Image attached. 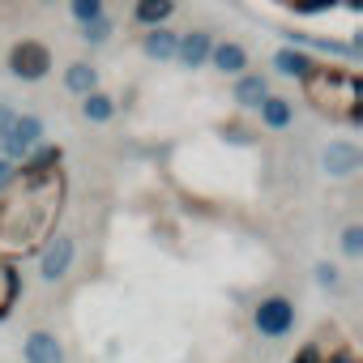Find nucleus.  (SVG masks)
<instances>
[{
	"mask_svg": "<svg viewBox=\"0 0 363 363\" xmlns=\"http://www.w3.org/2000/svg\"><path fill=\"white\" fill-rule=\"evenodd\" d=\"M13 175H18V162H9V158H0V193H5V189L13 184Z\"/></svg>",
	"mask_w": 363,
	"mask_h": 363,
	"instance_id": "obj_23",
	"label": "nucleus"
},
{
	"mask_svg": "<svg viewBox=\"0 0 363 363\" xmlns=\"http://www.w3.org/2000/svg\"><path fill=\"white\" fill-rule=\"evenodd\" d=\"M175 43H179V35L167 30V26H150L145 39H141V48H145L150 60H175Z\"/></svg>",
	"mask_w": 363,
	"mask_h": 363,
	"instance_id": "obj_13",
	"label": "nucleus"
},
{
	"mask_svg": "<svg viewBox=\"0 0 363 363\" xmlns=\"http://www.w3.org/2000/svg\"><path fill=\"white\" fill-rule=\"evenodd\" d=\"M69 9H73V18L86 26V22H94V18H103L107 9H103V0H69Z\"/></svg>",
	"mask_w": 363,
	"mask_h": 363,
	"instance_id": "obj_20",
	"label": "nucleus"
},
{
	"mask_svg": "<svg viewBox=\"0 0 363 363\" xmlns=\"http://www.w3.org/2000/svg\"><path fill=\"white\" fill-rule=\"evenodd\" d=\"M342 252H346V257H363V227H359V223H350V227L342 231Z\"/></svg>",
	"mask_w": 363,
	"mask_h": 363,
	"instance_id": "obj_21",
	"label": "nucleus"
},
{
	"mask_svg": "<svg viewBox=\"0 0 363 363\" xmlns=\"http://www.w3.org/2000/svg\"><path fill=\"white\" fill-rule=\"evenodd\" d=\"M312 274H316V282H320V286H329V291H333V286H342V269H337V265H329V261H320Z\"/></svg>",
	"mask_w": 363,
	"mask_h": 363,
	"instance_id": "obj_22",
	"label": "nucleus"
},
{
	"mask_svg": "<svg viewBox=\"0 0 363 363\" xmlns=\"http://www.w3.org/2000/svg\"><path fill=\"white\" fill-rule=\"evenodd\" d=\"M43 141V120L39 116H13V111H0V158H30Z\"/></svg>",
	"mask_w": 363,
	"mask_h": 363,
	"instance_id": "obj_3",
	"label": "nucleus"
},
{
	"mask_svg": "<svg viewBox=\"0 0 363 363\" xmlns=\"http://www.w3.org/2000/svg\"><path fill=\"white\" fill-rule=\"evenodd\" d=\"M111 30H116V22L103 13V18H94V22H86V26H82V39L99 48V43H107V39H111Z\"/></svg>",
	"mask_w": 363,
	"mask_h": 363,
	"instance_id": "obj_19",
	"label": "nucleus"
},
{
	"mask_svg": "<svg viewBox=\"0 0 363 363\" xmlns=\"http://www.w3.org/2000/svg\"><path fill=\"white\" fill-rule=\"evenodd\" d=\"M265 99H269V77H265V73H240V77H235V103H240V107L257 111Z\"/></svg>",
	"mask_w": 363,
	"mask_h": 363,
	"instance_id": "obj_11",
	"label": "nucleus"
},
{
	"mask_svg": "<svg viewBox=\"0 0 363 363\" xmlns=\"http://www.w3.org/2000/svg\"><path fill=\"white\" fill-rule=\"evenodd\" d=\"M320 363H354V350H346V346H337V350H333L329 359L320 354Z\"/></svg>",
	"mask_w": 363,
	"mask_h": 363,
	"instance_id": "obj_25",
	"label": "nucleus"
},
{
	"mask_svg": "<svg viewBox=\"0 0 363 363\" xmlns=\"http://www.w3.org/2000/svg\"><path fill=\"white\" fill-rule=\"evenodd\" d=\"M73 257H77L73 235H52V240L39 248V278H43V282H60V278H69Z\"/></svg>",
	"mask_w": 363,
	"mask_h": 363,
	"instance_id": "obj_6",
	"label": "nucleus"
},
{
	"mask_svg": "<svg viewBox=\"0 0 363 363\" xmlns=\"http://www.w3.org/2000/svg\"><path fill=\"white\" fill-rule=\"evenodd\" d=\"M9 73H13L18 82H43V77L52 73V52H48V43H39V39L13 43V48H9Z\"/></svg>",
	"mask_w": 363,
	"mask_h": 363,
	"instance_id": "obj_4",
	"label": "nucleus"
},
{
	"mask_svg": "<svg viewBox=\"0 0 363 363\" xmlns=\"http://www.w3.org/2000/svg\"><path fill=\"white\" fill-rule=\"evenodd\" d=\"M274 69H278L282 77H303V73L312 69V56H308L303 48H278V52H274Z\"/></svg>",
	"mask_w": 363,
	"mask_h": 363,
	"instance_id": "obj_15",
	"label": "nucleus"
},
{
	"mask_svg": "<svg viewBox=\"0 0 363 363\" xmlns=\"http://www.w3.org/2000/svg\"><path fill=\"white\" fill-rule=\"evenodd\" d=\"M65 197H69V179L60 171V145L35 150L18 167L13 184L0 193V252L5 257L39 252L56 235Z\"/></svg>",
	"mask_w": 363,
	"mask_h": 363,
	"instance_id": "obj_1",
	"label": "nucleus"
},
{
	"mask_svg": "<svg viewBox=\"0 0 363 363\" xmlns=\"http://www.w3.org/2000/svg\"><path fill=\"white\" fill-rule=\"evenodd\" d=\"M175 13V0H137V22L150 26H167V18Z\"/></svg>",
	"mask_w": 363,
	"mask_h": 363,
	"instance_id": "obj_18",
	"label": "nucleus"
},
{
	"mask_svg": "<svg viewBox=\"0 0 363 363\" xmlns=\"http://www.w3.org/2000/svg\"><path fill=\"white\" fill-rule=\"evenodd\" d=\"M82 116H86L90 124H107V120L116 116V99L103 94V90H90V94H82Z\"/></svg>",
	"mask_w": 363,
	"mask_h": 363,
	"instance_id": "obj_17",
	"label": "nucleus"
},
{
	"mask_svg": "<svg viewBox=\"0 0 363 363\" xmlns=\"http://www.w3.org/2000/svg\"><path fill=\"white\" fill-rule=\"evenodd\" d=\"M210 69L214 73H223V77H240V73H248V48L244 43H235V39H214V48H210Z\"/></svg>",
	"mask_w": 363,
	"mask_h": 363,
	"instance_id": "obj_8",
	"label": "nucleus"
},
{
	"mask_svg": "<svg viewBox=\"0 0 363 363\" xmlns=\"http://www.w3.org/2000/svg\"><path fill=\"white\" fill-rule=\"evenodd\" d=\"M257 111H261V124H265V128H278V133H282V128L295 124V103L282 99V94H269Z\"/></svg>",
	"mask_w": 363,
	"mask_h": 363,
	"instance_id": "obj_12",
	"label": "nucleus"
},
{
	"mask_svg": "<svg viewBox=\"0 0 363 363\" xmlns=\"http://www.w3.org/2000/svg\"><path fill=\"white\" fill-rule=\"evenodd\" d=\"M210 48H214L210 30H189V35H179V43H175V60L184 69H206L210 65Z\"/></svg>",
	"mask_w": 363,
	"mask_h": 363,
	"instance_id": "obj_9",
	"label": "nucleus"
},
{
	"mask_svg": "<svg viewBox=\"0 0 363 363\" xmlns=\"http://www.w3.org/2000/svg\"><path fill=\"white\" fill-rule=\"evenodd\" d=\"M291 363H320V346H312V342H308V346H303Z\"/></svg>",
	"mask_w": 363,
	"mask_h": 363,
	"instance_id": "obj_24",
	"label": "nucleus"
},
{
	"mask_svg": "<svg viewBox=\"0 0 363 363\" xmlns=\"http://www.w3.org/2000/svg\"><path fill=\"white\" fill-rule=\"evenodd\" d=\"M65 90L69 94H90V90H99V69L90 65V60H73L69 69H65Z\"/></svg>",
	"mask_w": 363,
	"mask_h": 363,
	"instance_id": "obj_14",
	"label": "nucleus"
},
{
	"mask_svg": "<svg viewBox=\"0 0 363 363\" xmlns=\"http://www.w3.org/2000/svg\"><path fill=\"white\" fill-rule=\"evenodd\" d=\"M303 99L312 103V111L342 120V124H359L363 116V90H359V73L337 69V65H312L303 77Z\"/></svg>",
	"mask_w": 363,
	"mask_h": 363,
	"instance_id": "obj_2",
	"label": "nucleus"
},
{
	"mask_svg": "<svg viewBox=\"0 0 363 363\" xmlns=\"http://www.w3.org/2000/svg\"><path fill=\"white\" fill-rule=\"evenodd\" d=\"M252 325H257V333H265V337H286V333L295 329V303H291L286 295H265V299L252 308Z\"/></svg>",
	"mask_w": 363,
	"mask_h": 363,
	"instance_id": "obj_5",
	"label": "nucleus"
},
{
	"mask_svg": "<svg viewBox=\"0 0 363 363\" xmlns=\"http://www.w3.org/2000/svg\"><path fill=\"white\" fill-rule=\"evenodd\" d=\"M22 359L26 363H65V342L56 333H48V329H35L22 342Z\"/></svg>",
	"mask_w": 363,
	"mask_h": 363,
	"instance_id": "obj_10",
	"label": "nucleus"
},
{
	"mask_svg": "<svg viewBox=\"0 0 363 363\" xmlns=\"http://www.w3.org/2000/svg\"><path fill=\"white\" fill-rule=\"evenodd\" d=\"M320 167H325V175H333V179H350V175L363 167V150H359L354 141H329L325 154H320Z\"/></svg>",
	"mask_w": 363,
	"mask_h": 363,
	"instance_id": "obj_7",
	"label": "nucleus"
},
{
	"mask_svg": "<svg viewBox=\"0 0 363 363\" xmlns=\"http://www.w3.org/2000/svg\"><path fill=\"white\" fill-rule=\"evenodd\" d=\"M18 291H22V278L13 269V261H0V320H5L18 303Z\"/></svg>",
	"mask_w": 363,
	"mask_h": 363,
	"instance_id": "obj_16",
	"label": "nucleus"
}]
</instances>
